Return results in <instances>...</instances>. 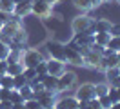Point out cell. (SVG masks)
<instances>
[{
	"instance_id": "obj_18",
	"label": "cell",
	"mask_w": 120,
	"mask_h": 109,
	"mask_svg": "<svg viewBox=\"0 0 120 109\" xmlns=\"http://www.w3.org/2000/svg\"><path fill=\"white\" fill-rule=\"evenodd\" d=\"M109 38H111V33H95V44H98V45H107V42H109Z\"/></svg>"
},
{
	"instance_id": "obj_38",
	"label": "cell",
	"mask_w": 120,
	"mask_h": 109,
	"mask_svg": "<svg viewBox=\"0 0 120 109\" xmlns=\"http://www.w3.org/2000/svg\"><path fill=\"white\" fill-rule=\"evenodd\" d=\"M11 109H26V107H24V104H13Z\"/></svg>"
},
{
	"instance_id": "obj_19",
	"label": "cell",
	"mask_w": 120,
	"mask_h": 109,
	"mask_svg": "<svg viewBox=\"0 0 120 109\" xmlns=\"http://www.w3.org/2000/svg\"><path fill=\"white\" fill-rule=\"evenodd\" d=\"M105 47L111 49V51H115V53H120V35L118 36H111Z\"/></svg>"
},
{
	"instance_id": "obj_14",
	"label": "cell",
	"mask_w": 120,
	"mask_h": 109,
	"mask_svg": "<svg viewBox=\"0 0 120 109\" xmlns=\"http://www.w3.org/2000/svg\"><path fill=\"white\" fill-rule=\"evenodd\" d=\"M56 84H58V78H56V76L45 75L44 78H42V86H44L45 91H56Z\"/></svg>"
},
{
	"instance_id": "obj_23",
	"label": "cell",
	"mask_w": 120,
	"mask_h": 109,
	"mask_svg": "<svg viewBox=\"0 0 120 109\" xmlns=\"http://www.w3.org/2000/svg\"><path fill=\"white\" fill-rule=\"evenodd\" d=\"M27 84V80L24 78V75H16V76H13V89H20V87H24Z\"/></svg>"
},
{
	"instance_id": "obj_42",
	"label": "cell",
	"mask_w": 120,
	"mask_h": 109,
	"mask_svg": "<svg viewBox=\"0 0 120 109\" xmlns=\"http://www.w3.org/2000/svg\"><path fill=\"white\" fill-rule=\"evenodd\" d=\"M13 2H15V4H18V2H22V0H13Z\"/></svg>"
},
{
	"instance_id": "obj_17",
	"label": "cell",
	"mask_w": 120,
	"mask_h": 109,
	"mask_svg": "<svg viewBox=\"0 0 120 109\" xmlns=\"http://www.w3.org/2000/svg\"><path fill=\"white\" fill-rule=\"evenodd\" d=\"M109 91V84L107 82H100V84H95V94H97V98L100 96H105Z\"/></svg>"
},
{
	"instance_id": "obj_22",
	"label": "cell",
	"mask_w": 120,
	"mask_h": 109,
	"mask_svg": "<svg viewBox=\"0 0 120 109\" xmlns=\"http://www.w3.org/2000/svg\"><path fill=\"white\" fill-rule=\"evenodd\" d=\"M18 91H20V94H22L24 102H26V100H29V98H33V89H31V86H29V84H26L24 87H20Z\"/></svg>"
},
{
	"instance_id": "obj_47",
	"label": "cell",
	"mask_w": 120,
	"mask_h": 109,
	"mask_svg": "<svg viewBox=\"0 0 120 109\" xmlns=\"http://www.w3.org/2000/svg\"><path fill=\"white\" fill-rule=\"evenodd\" d=\"M118 75H120V71H118Z\"/></svg>"
},
{
	"instance_id": "obj_35",
	"label": "cell",
	"mask_w": 120,
	"mask_h": 109,
	"mask_svg": "<svg viewBox=\"0 0 120 109\" xmlns=\"http://www.w3.org/2000/svg\"><path fill=\"white\" fill-rule=\"evenodd\" d=\"M8 73V60H0V75Z\"/></svg>"
},
{
	"instance_id": "obj_1",
	"label": "cell",
	"mask_w": 120,
	"mask_h": 109,
	"mask_svg": "<svg viewBox=\"0 0 120 109\" xmlns=\"http://www.w3.org/2000/svg\"><path fill=\"white\" fill-rule=\"evenodd\" d=\"M42 60H45V56H44V53L40 49H37V47L27 45V47L20 53V62L24 64V67H35V65H37L38 62H42Z\"/></svg>"
},
{
	"instance_id": "obj_10",
	"label": "cell",
	"mask_w": 120,
	"mask_h": 109,
	"mask_svg": "<svg viewBox=\"0 0 120 109\" xmlns=\"http://www.w3.org/2000/svg\"><path fill=\"white\" fill-rule=\"evenodd\" d=\"M82 56H84V67H87V69H97L98 71V67H100V58H102L100 53H97V51H93L89 47Z\"/></svg>"
},
{
	"instance_id": "obj_39",
	"label": "cell",
	"mask_w": 120,
	"mask_h": 109,
	"mask_svg": "<svg viewBox=\"0 0 120 109\" xmlns=\"http://www.w3.org/2000/svg\"><path fill=\"white\" fill-rule=\"evenodd\" d=\"M116 93H118V102H120V87L116 89Z\"/></svg>"
},
{
	"instance_id": "obj_30",
	"label": "cell",
	"mask_w": 120,
	"mask_h": 109,
	"mask_svg": "<svg viewBox=\"0 0 120 109\" xmlns=\"http://www.w3.org/2000/svg\"><path fill=\"white\" fill-rule=\"evenodd\" d=\"M107 96H109V100H111L113 104H116V102H118V93H116V89H115V87H111V86H109Z\"/></svg>"
},
{
	"instance_id": "obj_11",
	"label": "cell",
	"mask_w": 120,
	"mask_h": 109,
	"mask_svg": "<svg viewBox=\"0 0 120 109\" xmlns=\"http://www.w3.org/2000/svg\"><path fill=\"white\" fill-rule=\"evenodd\" d=\"M31 6H33L31 0H22V2L15 4L13 15H15L16 18H20V20H26L27 16H31Z\"/></svg>"
},
{
	"instance_id": "obj_46",
	"label": "cell",
	"mask_w": 120,
	"mask_h": 109,
	"mask_svg": "<svg viewBox=\"0 0 120 109\" xmlns=\"http://www.w3.org/2000/svg\"><path fill=\"white\" fill-rule=\"evenodd\" d=\"M86 109H89V107H86Z\"/></svg>"
},
{
	"instance_id": "obj_13",
	"label": "cell",
	"mask_w": 120,
	"mask_h": 109,
	"mask_svg": "<svg viewBox=\"0 0 120 109\" xmlns=\"http://www.w3.org/2000/svg\"><path fill=\"white\" fill-rule=\"evenodd\" d=\"M24 73V64L20 60H8V73L9 76H16V75H22Z\"/></svg>"
},
{
	"instance_id": "obj_16",
	"label": "cell",
	"mask_w": 120,
	"mask_h": 109,
	"mask_svg": "<svg viewBox=\"0 0 120 109\" xmlns=\"http://www.w3.org/2000/svg\"><path fill=\"white\" fill-rule=\"evenodd\" d=\"M13 9H15L13 0H0V11L4 15H13Z\"/></svg>"
},
{
	"instance_id": "obj_31",
	"label": "cell",
	"mask_w": 120,
	"mask_h": 109,
	"mask_svg": "<svg viewBox=\"0 0 120 109\" xmlns=\"http://www.w3.org/2000/svg\"><path fill=\"white\" fill-rule=\"evenodd\" d=\"M9 96H11V89L0 87V100H9Z\"/></svg>"
},
{
	"instance_id": "obj_48",
	"label": "cell",
	"mask_w": 120,
	"mask_h": 109,
	"mask_svg": "<svg viewBox=\"0 0 120 109\" xmlns=\"http://www.w3.org/2000/svg\"><path fill=\"white\" fill-rule=\"evenodd\" d=\"M0 36H2V35H0Z\"/></svg>"
},
{
	"instance_id": "obj_20",
	"label": "cell",
	"mask_w": 120,
	"mask_h": 109,
	"mask_svg": "<svg viewBox=\"0 0 120 109\" xmlns=\"http://www.w3.org/2000/svg\"><path fill=\"white\" fill-rule=\"evenodd\" d=\"M118 71H120V67L118 65H115V67H107L104 73V76H105V82H109L111 78H115V76H118Z\"/></svg>"
},
{
	"instance_id": "obj_40",
	"label": "cell",
	"mask_w": 120,
	"mask_h": 109,
	"mask_svg": "<svg viewBox=\"0 0 120 109\" xmlns=\"http://www.w3.org/2000/svg\"><path fill=\"white\" fill-rule=\"evenodd\" d=\"M31 2H47V0H31Z\"/></svg>"
},
{
	"instance_id": "obj_8",
	"label": "cell",
	"mask_w": 120,
	"mask_h": 109,
	"mask_svg": "<svg viewBox=\"0 0 120 109\" xmlns=\"http://www.w3.org/2000/svg\"><path fill=\"white\" fill-rule=\"evenodd\" d=\"M45 51H47V58H55V60H64V44L58 40H49L45 42Z\"/></svg>"
},
{
	"instance_id": "obj_34",
	"label": "cell",
	"mask_w": 120,
	"mask_h": 109,
	"mask_svg": "<svg viewBox=\"0 0 120 109\" xmlns=\"http://www.w3.org/2000/svg\"><path fill=\"white\" fill-rule=\"evenodd\" d=\"M107 84H109L111 87H115V89H118V87H120V75H118V76H115V78H111Z\"/></svg>"
},
{
	"instance_id": "obj_32",
	"label": "cell",
	"mask_w": 120,
	"mask_h": 109,
	"mask_svg": "<svg viewBox=\"0 0 120 109\" xmlns=\"http://www.w3.org/2000/svg\"><path fill=\"white\" fill-rule=\"evenodd\" d=\"M87 107L89 109H100V104H98V98L95 96V98H91V100H87Z\"/></svg>"
},
{
	"instance_id": "obj_2",
	"label": "cell",
	"mask_w": 120,
	"mask_h": 109,
	"mask_svg": "<svg viewBox=\"0 0 120 109\" xmlns=\"http://www.w3.org/2000/svg\"><path fill=\"white\" fill-rule=\"evenodd\" d=\"M76 87V73L75 71H64L58 76V84H56V93L64 94L66 91H71Z\"/></svg>"
},
{
	"instance_id": "obj_4",
	"label": "cell",
	"mask_w": 120,
	"mask_h": 109,
	"mask_svg": "<svg viewBox=\"0 0 120 109\" xmlns=\"http://www.w3.org/2000/svg\"><path fill=\"white\" fill-rule=\"evenodd\" d=\"M53 11H55V7L49 2H33V6H31V16H35L40 22L53 16Z\"/></svg>"
},
{
	"instance_id": "obj_27",
	"label": "cell",
	"mask_w": 120,
	"mask_h": 109,
	"mask_svg": "<svg viewBox=\"0 0 120 109\" xmlns=\"http://www.w3.org/2000/svg\"><path fill=\"white\" fill-rule=\"evenodd\" d=\"M35 71H37V75H47V64H45V60H42V62H38L35 65Z\"/></svg>"
},
{
	"instance_id": "obj_9",
	"label": "cell",
	"mask_w": 120,
	"mask_h": 109,
	"mask_svg": "<svg viewBox=\"0 0 120 109\" xmlns=\"http://www.w3.org/2000/svg\"><path fill=\"white\" fill-rule=\"evenodd\" d=\"M45 64H47V75L56 76L58 78L64 71H68V64L62 62V60H55V58H45Z\"/></svg>"
},
{
	"instance_id": "obj_21",
	"label": "cell",
	"mask_w": 120,
	"mask_h": 109,
	"mask_svg": "<svg viewBox=\"0 0 120 109\" xmlns=\"http://www.w3.org/2000/svg\"><path fill=\"white\" fill-rule=\"evenodd\" d=\"M9 102L11 104H24V98L18 89H11V96H9Z\"/></svg>"
},
{
	"instance_id": "obj_24",
	"label": "cell",
	"mask_w": 120,
	"mask_h": 109,
	"mask_svg": "<svg viewBox=\"0 0 120 109\" xmlns=\"http://www.w3.org/2000/svg\"><path fill=\"white\" fill-rule=\"evenodd\" d=\"M0 87H4V89H13V76H9V75H2Z\"/></svg>"
},
{
	"instance_id": "obj_33",
	"label": "cell",
	"mask_w": 120,
	"mask_h": 109,
	"mask_svg": "<svg viewBox=\"0 0 120 109\" xmlns=\"http://www.w3.org/2000/svg\"><path fill=\"white\" fill-rule=\"evenodd\" d=\"M109 33H111V36H118V35H120V24H115V22H113Z\"/></svg>"
},
{
	"instance_id": "obj_15",
	"label": "cell",
	"mask_w": 120,
	"mask_h": 109,
	"mask_svg": "<svg viewBox=\"0 0 120 109\" xmlns=\"http://www.w3.org/2000/svg\"><path fill=\"white\" fill-rule=\"evenodd\" d=\"M73 7L78 9L80 13H87L89 9H93V4L91 0H73Z\"/></svg>"
},
{
	"instance_id": "obj_7",
	"label": "cell",
	"mask_w": 120,
	"mask_h": 109,
	"mask_svg": "<svg viewBox=\"0 0 120 109\" xmlns=\"http://www.w3.org/2000/svg\"><path fill=\"white\" fill-rule=\"evenodd\" d=\"M33 98L35 100H38V104L42 105V107H53L55 105V102H56V98H58V93L56 91H40V93H33Z\"/></svg>"
},
{
	"instance_id": "obj_36",
	"label": "cell",
	"mask_w": 120,
	"mask_h": 109,
	"mask_svg": "<svg viewBox=\"0 0 120 109\" xmlns=\"http://www.w3.org/2000/svg\"><path fill=\"white\" fill-rule=\"evenodd\" d=\"M91 4H93V9H100V7L104 6L102 0H91Z\"/></svg>"
},
{
	"instance_id": "obj_3",
	"label": "cell",
	"mask_w": 120,
	"mask_h": 109,
	"mask_svg": "<svg viewBox=\"0 0 120 109\" xmlns=\"http://www.w3.org/2000/svg\"><path fill=\"white\" fill-rule=\"evenodd\" d=\"M93 18L87 13L76 15L71 20V33H86V31H93Z\"/></svg>"
},
{
	"instance_id": "obj_26",
	"label": "cell",
	"mask_w": 120,
	"mask_h": 109,
	"mask_svg": "<svg viewBox=\"0 0 120 109\" xmlns=\"http://www.w3.org/2000/svg\"><path fill=\"white\" fill-rule=\"evenodd\" d=\"M24 107H26V109H44L40 104H38V100H35V98L26 100V102H24Z\"/></svg>"
},
{
	"instance_id": "obj_37",
	"label": "cell",
	"mask_w": 120,
	"mask_h": 109,
	"mask_svg": "<svg viewBox=\"0 0 120 109\" xmlns=\"http://www.w3.org/2000/svg\"><path fill=\"white\" fill-rule=\"evenodd\" d=\"M47 2H49V4H51V6H58V4H62V2H64V0H47Z\"/></svg>"
},
{
	"instance_id": "obj_29",
	"label": "cell",
	"mask_w": 120,
	"mask_h": 109,
	"mask_svg": "<svg viewBox=\"0 0 120 109\" xmlns=\"http://www.w3.org/2000/svg\"><path fill=\"white\" fill-rule=\"evenodd\" d=\"M98 104H100V107H102V109H109L113 105V102L109 100L107 94H105V96H100V98H98Z\"/></svg>"
},
{
	"instance_id": "obj_43",
	"label": "cell",
	"mask_w": 120,
	"mask_h": 109,
	"mask_svg": "<svg viewBox=\"0 0 120 109\" xmlns=\"http://www.w3.org/2000/svg\"><path fill=\"white\" fill-rule=\"evenodd\" d=\"M115 2H116V4H118V6H120V0H115Z\"/></svg>"
},
{
	"instance_id": "obj_6",
	"label": "cell",
	"mask_w": 120,
	"mask_h": 109,
	"mask_svg": "<svg viewBox=\"0 0 120 109\" xmlns=\"http://www.w3.org/2000/svg\"><path fill=\"white\" fill-rule=\"evenodd\" d=\"M95 84L93 82H84L75 87V98L76 100H91L95 98Z\"/></svg>"
},
{
	"instance_id": "obj_28",
	"label": "cell",
	"mask_w": 120,
	"mask_h": 109,
	"mask_svg": "<svg viewBox=\"0 0 120 109\" xmlns=\"http://www.w3.org/2000/svg\"><path fill=\"white\" fill-rule=\"evenodd\" d=\"M24 78L27 80V82H29L31 78H35V76H37V71H35V67H24Z\"/></svg>"
},
{
	"instance_id": "obj_45",
	"label": "cell",
	"mask_w": 120,
	"mask_h": 109,
	"mask_svg": "<svg viewBox=\"0 0 120 109\" xmlns=\"http://www.w3.org/2000/svg\"><path fill=\"white\" fill-rule=\"evenodd\" d=\"M0 80H2V75H0Z\"/></svg>"
},
{
	"instance_id": "obj_25",
	"label": "cell",
	"mask_w": 120,
	"mask_h": 109,
	"mask_svg": "<svg viewBox=\"0 0 120 109\" xmlns=\"http://www.w3.org/2000/svg\"><path fill=\"white\" fill-rule=\"evenodd\" d=\"M9 53H11V47L8 44L0 42V60H8L9 58Z\"/></svg>"
},
{
	"instance_id": "obj_5",
	"label": "cell",
	"mask_w": 120,
	"mask_h": 109,
	"mask_svg": "<svg viewBox=\"0 0 120 109\" xmlns=\"http://www.w3.org/2000/svg\"><path fill=\"white\" fill-rule=\"evenodd\" d=\"M64 60L66 64L75 65V67H84V56L78 49H75L73 45L69 44H64Z\"/></svg>"
},
{
	"instance_id": "obj_12",
	"label": "cell",
	"mask_w": 120,
	"mask_h": 109,
	"mask_svg": "<svg viewBox=\"0 0 120 109\" xmlns=\"http://www.w3.org/2000/svg\"><path fill=\"white\" fill-rule=\"evenodd\" d=\"M113 22L107 18V16H98V18H95L93 20V35L95 33H109V29H111Z\"/></svg>"
},
{
	"instance_id": "obj_41",
	"label": "cell",
	"mask_w": 120,
	"mask_h": 109,
	"mask_svg": "<svg viewBox=\"0 0 120 109\" xmlns=\"http://www.w3.org/2000/svg\"><path fill=\"white\" fill-rule=\"evenodd\" d=\"M2 26H4V20H0V29H2Z\"/></svg>"
},
{
	"instance_id": "obj_44",
	"label": "cell",
	"mask_w": 120,
	"mask_h": 109,
	"mask_svg": "<svg viewBox=\"0 0 120 109\" xmlns=\"http://www.w3.org/2000/svg\"><path fill=\"white\" fill-rule=\"evenodd\" d=\"M45 109H55V107H45Z\"/></svg>"
}]
</instances>
